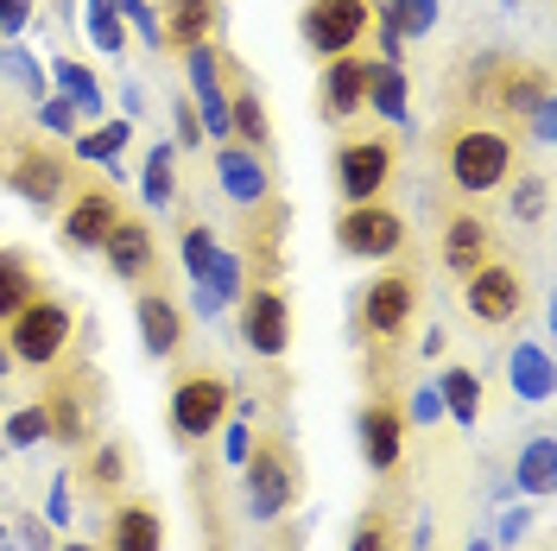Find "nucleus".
I'll return each instance as SVG.
<instances>
[{
	"mask_svg": "<svg viewBox=\"0 0 557 551\" xmlns=\"http://www.w3.org/2000/svg\"><path fill=\"white\" fill-rule=\"evenodd\" d=\"M139 197H146L152 209H165L177 197V146L159 139V146L146 152V166H139Z\"/></svg>",
	"mask_w": 557,
	"mask_h": 551,
	"instance_id": "36",
	"label": "nucleus"
},
{
	"mask_svg": "<svg viewBox=\"0 0 557 551\" xmlns=\"http://www.w3.org/2000/svg\"><path fill=\"white\" fill-rule=\"evenodd\" d=\"M500 191H507V216L513 222H545V204H552V177L545 172H513Z\"/></svg>",
	"mask_w": 557,
	"mask_h": 551,
	"instance_id": "37",
	"label": "nucleus"
},
{
	"mask_svg": "<svg viewBox=\"0 0 557 551\" xmlns=\"http://www.w3.org/2000/svg\"><path fill=\"white\" fill-rule=\"evenodd\" d=\"M336 247L355 260H393L406 247V216L386 204H343L336 216Z\"/></svg>",
	"mask_w": 557,
	"mask_h": 551,
	"instance_id": "12",
	"label": "nucleus"
},
{
	"mask_svg": "<svg viewBox=\"0 0 557 551\" xmlns=\"http://www.w3.org/2000/svg\"><path fill=\"white\" fill-rule=\"evenodd\" d=\"M462 305H469V317L482 330H500V323H513L525 310V273L513 260H482L475 273L462 279Z\"/></svg>",
	"mask_w": 557,
	"mask_h": 551,
	"instance_id": "11",
	"label": "nucleus"
},
{
	"mask_svg": "<svg viewBox=\"0 0 557 551\" xmlns=\"http://www.w3.org/2000/svg\"><path fill=\"white\" fill-rule=\"evenodd\" d=\"M513 488L532 494V501H552V488H557V444L552 438H532V444L520 450V463H513Z\"/></svg>",
	"mask_w": 557,
	"mask_h": 551,
	"instance_id": "31",
	"label": "nucleus"
},
{
	"mask_svg": "<svg viewBox=\"0 0 557 551\" xmlns=\"http://www.w3.org/2000/svg\"><path fill=\"white\" fill-rule=\"evenodd\" d=\"M0 177H7V191L26 197L38 216H58L64 197H70V184H76L70 159L58 152V146H45V139H13L7 159H0Z\"/></svg>",
	"mask_w": 557,
	"mask_h": 551,
	"instance_id": "8",
	"label": "nucleus"
},
{
	"mask_svg": "<svg viewBox=\"0 0 557 551\" xmlns=\"http://www.w3.org/2000/svg\"><path fill=\"white\" fill-rule=\"evenodd\" d=\"M437 418H444L437 387H412V425H437Z\"/></svg>",
	"mask_w": 557,
	"mask_h": 551,
	"instance_id": "47",
	"label": "nucleus"
},
{
	"mask_svg": "<svg viewBox=\"0 0 557 551\" xmlns=\"http://www.w3.org/2000/svg\"><path fill=\"white\" fill-rule=\"evenodd\" d=\"M70 514H76V507H70V482L58 476V482H51V494H45V519H58V526H64Z\"/></svg>",
	"mask_w": 557,
	"mask_h": 551,
	"instance_id": "48",
	"label": "nucleus"
},
{
	"mask_svg": "<svg viewBox=\"0 0 557 551\" xmlns=\"http://www.w3.org/2000/svg\"><path fill=\"white\" fill-rule=\"evenodd\" d=\"M513 172H520V139L507 134V127L462 121V127L444 134V177L462 197H494Z\"/></svg>",
	"mask_w": 557,
	"mask_h": 551,
	"instance_id": "2",
	"label": "nucleus"
},
{
	"mask_svg": "<svg viewBox=\"0 0 557 551\" xmlns=\"http://www.w3.org/2000/svg\"><path fill=\"white\" fill-rule=\"evenodd\" d=\"M437 400H444V418L475 425V418H482V375H475V368H444V375H437Z\"/></svg>",
	"mask_w": 557,
	"mask_h": 551,
	"instance_id": "34",
	"label": "nucleus"
},
{
	"mask_svg": "<svg viewBox=\"0 0 557 551\" xmlns=\"http://www.w3.org/2000/svg\"><path fill=\"white\" fill-rule=\"evenodd\" d=\"M247 444H253V431H247V418H222V450H228V463H242Z\"/></svg>",
	"mask_w": 557,
	"mask_h": 551,
	"instance_id": "46",
	"label": "nucleus"
},
{
	"mask_svg": "<svg viewBox=\"0 0 557 551\" xmlns=\"http://www.w3.org/2000/svg\"><path fill=\"white\" fill-rule=\"evenodd\" d=\"M102 406H108V380L96 362L64 355L58 368H45V393H38V413H45V438L64 450H89L102 438Z\"/></svg>",
	"mask_w": 557,
	"mask_h": 551,
	"instance_id": "1",
	"label": "nucleus"
},
{
	"mask_svg": "<svg viewBox=\"0 0 557 551\" xmlns=\"http://www.w3.org/2000/svg\"><path fill=\"white\" fill-rule=\"evenodd\" d=\"M33 114H38V134H58V139H76L83 134V114H76V102L70 96H45V102H33Z\"/></svg>",
	"mask_w": 557,
	"mask_h": 551,
	"instance_id": "41",
	"label": "nucleus"
},
{
	"mask_svg": "<svg viewBox=\"0 0 557 551\" xmlns=\"http://www.w3.org/2000/svg\"><path fill=\"white\" fill-rule=\"evenodd\" d=\"M469 551H494V546H487V539H475V546H469Z\"/></svg>",
	"mask_w": 557,
	"mask_h": 551,
	"instance_id": "54",
	"label": "nucleus"
},
{
	"mask_svg": "<svg viewBox=\"0 0 557 551\" xmlns=\"http://www.w3.org/2000/svg\"><path fill=\"white\" fill-rule=\"evenodd\" d=\"M51 551H102V546H83V539H70V546H51Z\"/></svg>",
	"mask_w": 557,
	"mask_h": 551,
	"instance_id": "53",
	"label": "nucleus"
},
{
	"mask_svg": "<svg viewBox=\"0 0 557 551\" xmlns=\"http://www.w3.org/2000/svg\"><path fill=\"white\" fill-rule=\"evenodd\" d=\"M361 456H368V469L374 476H393L399 469V456H406V413L393 406V400H374V406H361Z\"/></svg>",
	"mask_w": 557,
	"mask_h": 551,
	"instance_id": "21",
	"label": "nucleus"
},
{
	"mask_svg": "<svg viewBox=\"0 0 557 551\" xmlns=\"http://www.w3.org/2000/svg\"><path fill=\"white\" fill-rule=\"evenodd\" d=\"M437 260L456 279H469L482 260H494V229H487L475 209H456L450 222H444V235H437Z\"/></svg>",
	"mask_w": 557,
	"mask_h": 551,
	"instance_id": "23",
	"label": "nucleus"
},
{
	"mask_svg": "<svg viewBox=\"0 0 557 551\" xmlns=\"http://www.w3.org/2000/svg\"><path fill=\"white\" fill-rule=\"evenodd\" d=\"M83 33H89V45L108 51V58L127 51V26H121V13H114L108 0H89V7H83Z\"/></svg>",
	"mask_w": 557,
	"mask_h": 551,
	"instance_id": "39",
	"label": "nucleus"
},
{
	"mask_svg": "<svg viewBox=\"0 0 557 551\" xmlns=\"http://www.w3.org/2000/svg\"><path fill=\"white\" fill-rule=\"evenodd\" d=\"M507 7H520V0H507Z\"/></svg>",
	"mask_w": 557,
	"mask_h": 551,
	"instance_id": "56",
	"label": "nucleus"
},
{
	"mask_svg": "<svg viewBox=\"0 0 557 551\" xmlns=\"http://www.w3.org/2000/svg\"><path fill=\"white\" fill-rule=\"evenodd\" d=\"M102 260H108V273L121 279V285H146V279L159 273V242H152V222L121 209V222L108 229V242H102Z\"/></svg>",
	"mask_w": 557,
	"mask_h": 551,
	"instance_id": "17",
	"label": "nucleus"
},
{
	"mask_svg": "<svg viewBox=\"0 0 557 551\" xmlns=\"http://www.w3.org/2000/svg\"><path fill=\"white\" fill-rule=\"evenodd\" d=\"M134 323H139V348L152 362H172L177 348H184V305H177L165 285H139Z\"/></svg>",
	"mask_w": 557,
	"mask_h": 551,
	"instance_id": "18",
	"label": "nucleus"
},
{
	"mask_svg": "<svg viewBox=\"0 0 557 551\" xmlns=\"http://www.w3.org/2000/svg\"><path fill=\"white\" fill-rule=\"evenodd\" d=\"M121 222V197L114 184H70L64 209H58V235H64L76 254H102L108 229Z\"/></svg>",
	"mask_w": 557,
	"mask_h": 551,
	"instance_id": "13",
	"label": "nucleus"
},
{
	"mask_svg": "<svg viewBox=\"0 0 557 551\" xmlns=\"http://www.w3.org/2000/svg\"><path fill=\"white\" fill-rule=\"evenodd\" d=\"M228 134L253 146V152H267L273 146V114H267V96H260V83L247 76V64L228 51Z\"/></svg>",
	"mask_w": 557,
	"mask_h": 551,
	"instance_id": "20",
	"label": "nucleus"
},
{
	"mask_svg": "<svg viewBox=\"0 0 557 551\" xmlns=\"http://www.w3.org/2000/svg\"><path fill=\"white\" fill-rule=\"evenodd\" d=\"M38 292H45V285H38L33 254H26V247H0V323L20 305H33Z\"/></svg>",
	"mask_w": 557,
	"mask_h": 551,
	"instance_id": "30",
	"label": "nucleus"
},
{
	"mask_svg": "<svg viewBox=\"0 0 557 551\" xmlns=\"http://www.w3.org/2000/svg\"><path fill=\"white\" fill-rule=\"evenodd\" d=\"M0 375H13V348H7V336H0Z\"/></svg>",
	"mask_w": 557,
	"mask_h": 551,
	"instance_id": "52",
	"label": "nucleus"
},
{
	"mask_svg": "<svg viewBox=\"0 0 557 551\" xmlns=\"http://www.w3.org/2000/svg\"><path fill=\"white\" fill-rule=\"evenodd\" d=\"M507 387H513V400H525V406H545L552 400V355L539 343H525L507 355Z\"/></svg>",
	"mask_w": 557,
	"mask_h": 551,
	"instance_id": "29",
	"label": "nucleus"
},
{
	"mask_svg": "<svg viewBox=\"0 0 557 551\" xmlns=\"http://www.w3.org/2000/svg\"><path fill=\"white\" fill-rule=\"evenodd\" d=\"M368 26H374V0H305V13H298V38L317 64L355 51Z\"/></svg>",
	"mask_w": 557,
	"mask_h": 551,
	"instance_id": "10",
	"label": "nucleus"
},
{
	"mask_svg": "<svg viewBox=\"0 0 557 551\" xmlns=\"http://www.w3.org/2000/svg\"><path fill=\"white\" fill-rule=\"evenodd\" d=\"M305 546V532H298V526H285V519H278V532H273V546L267 551H298Z\"/></svg>",
	"mask_w": 557,
	"mask_h": 551,
	"instance_id": "50",
	"label": "nucleus"
},
{
	"mask_svg": "<svg viewBox=\"0 0 557 551\" xmlns=\"http://www.w3.org/2000/svg\"><path fill=\"white\" fill-rule=\"evenodd\" d=\"M127 476H134V450L121 444V438H96V444H89V456H83V482L96 488V494H102V501H114V494H121V488H127Z\"/></svg>",
	"mask_w": 557,
	"mask_h": 551,
	"instance_id": "26",
	"label": "nucleus"
},
{
	"mask_svg": "<svg viewBox=\"0 0 557 551\" xmlns=\"http://www.w3.org/2000/svg\"><path fill=\"white\" fill-rule=\"evenodd\" d=\"M348 551H399V519L386 514V507H368L348 526Z\"/></svg>",
	"mask_w": 557,
	"mask_h": 551,
	"instance_id": "38",
	"label": "nucleus"
},
{
	"mask_svg": "<svg viewBox=\"0 0 557 551\" xmlns=\"http://www.w3.org/2000/svg\"><path fill=\"white\" fill-rule=\"evenodd\" d=\"M20 532H26V546H33V551H51V532H45V526H38V519H26V526H20Z\"/></svg>",
	"mask_w": 557,
	"mask_h": 551,
	"instance_id": "51",
	"label": "nucleus"
},
{
	"mask_svg": "<svg viewBox=\"0 0 557 551\" xmlns=\"http://www.w3.org/2000/svg\"><path fill=\"white\" fill-rule=\"evenodd\" d=\"M7 444H13V450L45 444V413H38V406H20V413L7 418Z\"/></svg>",
	"mask_w": 557,
	"mask_h": 551,
	"instance_id": "43",
	"label": "nucleus"
},
{
	"mask_svg": "<svg viewBox=\"0 0 557 551\" xmlns=\"http://www.w3.org/2000/svg\"><path fill=\"white\" fill-rule=\"evenodd\" d=\"M0 83L20 96V102H45L51 83H45V64H38L26 45H0Z\"/></svg>",
	"mask_w": 557,
	"mask_h": 551,
	"instance_id": "33",
	"label": "nucleus"
},
{
	"mask_svg": "<svg viewBox=\"0 0 557 551\" xmlns=\"http://www.w3.org/2000/svg\"><path fill=\"white\" fill-rule=\"evenodd\" d=\"M469 96L494 114H513V121H532L539 108L552 102V76L532 58H475L469 70Z\"/></svg>",
	"mask_w": 557,
	"mask_h": 551,
	"instance_id": "7",
	"label": "nucleus"
},
{
	"mask_svg": "<svg viewBox=\"0 0 557 551\" xmlns=\"http://www.w3.org/2000/svg\"><path fill=\"white\" fill-rule=\"evenodd\" d=\"M172 127H177V146H203V121H197V102L190 96L172 102Z\"/></svg>",
	"mask_w": 557,
	"mask_h": 551,
	"instance_id": "44",
	"label": "nucleus"
},
{
	"mask_svg": "<svg viewBox=\"0 0 557 551\" xmlns=\"http://www.w3.org/2000/svg\"><path fill=\"white\" fill-rule=\"evenodd\" d=\"M0 546H7V526H0Z\"/></svg>",
	"mask_w": 557,
	"mask_h": 551,
	"instance_id": "55",
	"label": "nucleus"
},
{
	"mask_svg": "<svg viewBox=\"0 0 557 551\" xmlns=\"http://www.w3.org/2000/svg\"><path fill=\"white\" fill-rule=\"evenodd\" d=\"M108 7H114V13H121V26H134L152 51H165V45H159V13H152L146 0H108Z\"/></svg>",
	"mask_w": 557,
	"mask_h": 551,
	"instance_id": "42",
	"label": "nucleus"
},
{
	"mask_svg": "<svg viewBox=\"0 0 557 551\" xmlns=\"http://www.w3.org/2000/svg\"><path fill=\"white\" fill-rule=\"evenodd\" d=\"M235 310H242V343L260 362H278L292 348V305H285L278 285H247L242 298H235Z\"/></svg>",
	"mask_w": 557,
	"mask_h": 551,
	"instance_id": "14",
	"label": "nucleus"
},
{
	"mask_svg": "<svg viewBox=\"0 0 557 551\" xmlns=\"http://www.w3.org/2000/svg\"><path fill=\"white\" fill-rule=\"evenodd\" d=\"M70 146H76V159H83V166H108V172H114V159L134 146V121L121 114V121H102V127H83Z\"/></svg>",
	"mask_w": 557,
	"mask_h": 551,
	"instance_id": "32",
	"label": "nucleus"
},
{
	"mask_svg": "<svg viewBox=\"0 0 557 551\" xmlns=\"http://www.w3.org/2000/svg\"><path fill=\"white\" fill-rule=\"evenodd\" d=\"M247 292V273H242V254H228V247H215V260H209V273L197 279V310H228L235 298Z\"/></svg>",
	"mask_w": 557,
	"mask_h": 551,
	"instance_id": "28",
	"label": "nucleus"
},
{
	"mask_svg": "<svg viewBox=\"0 0 557 551\" xmlns=\"http://www.w3.org/2000/svg\"><path fill=\"white\" fill-rule=\"evenodd\" d=\"M285 222H292V209L267 197V204L247 209V267H253V285H278V267H285Z\"/></svg>",
	"mask_w": 557,
	"mask_h": 551,
	"instance_id": "19",
	"label": "nucleus"
},
{
	"mask_svg": "<svg viewBox=\"0 0 557 551\" xmlns=\"http://www.w3.org/2000/svg\"><path fill=\"white\" fill-rule=\"evenodd\" d=\"M215 184H222V197H228V204H242V209L278 197L267 152H253V146H242V139H222V146H215Z\"/></svg>",
	"mask_w": 557,
	"mask_h": 551,
	"instance_id": "16",
	"label": "nucleus"
},
{
	"mask_svg": "<svg viewBox=\"0 0 557 551\" xmlns=\"http://www.w3.org/2000/svg\"><path fill=\"white\" fill-rule=\"evenodd\" d=\"M418 298H424L418 267H386V273H374L368 285H361V298H355V330H361L374 348H393L406 330H412Z\"/></svg>",
	"mask_w": 557,
	"mask_h": 551,
	"instance_id": "6",
	"label": "nucleus"
},
{
	"mask_svg": "<svg viewBox=\"0 0 557 551\" xmlns=\"http://www.w3.org/2000/svg\"><path fill=\"white\" fill-rule=\"evenodd\" d=\"M525 526H532V507H507V514H500V546H513Z\"/></svg>",
	"mask_w": 557,
	"mask_h": 551,
	"instance_id": "49",
	"label": "nucleus"
},
{
	"mask_svg": "<svg viewBox=\"0 0 557 551\" xmlns=\"http://www.w3.org/2000/svg\"><path fill=\"white\" fill-rule=\"evenodd\" d=\"M330 172H336V197L343 204H381L386 184H393V139L386 134H343Z\"/></svg>",
	"mask_w": 557,
	"mask_h": 551,
	"instance_id": "9",
	"label": "nucleus"
},
{
	"mask_svg": "<svg viewBox=\"0 0 557 551\" xmlns=\"http://www.w3.org/2000/svg\"><path fill=\"white\" fill-rule=\"evenodd\" d=\"M368 108H374L381 121H393V127L412 121V83H406V64L368 58Z\"/></svg>",
	"mask_w": 557,
	"mask_h": 551,
	"instance_id": "25",
	"label": "nucleus"
},
{
	"mask_svg": "<svg viewBox=\"0 0 557 551\" xmlns=\"http://www.w3.org/2000/svg\"><path fill=\"white\" fill-rule=\"evenodd\" d=\"M235 413V387L228 375H215V368H190V375L172 380V400H165V425H172V438L184 450H203L215 431H222V418Z\"/></svg>",
	"mask_w": 557,
	"mask_h": 551,
	"instance_id": "5",
	"label": "nucleus"
},
{
	"mask_svg": "<svg viewBox=\"0 0 557 551\" xmlns=\"http://www.w3.org/2000/svg\"><path fill=\"white\" fill-rule=\"evenodd\" d=\"M242 488H247V514L260 519V526H278V519L298 507V494H305V469H298V450L292 438H278V431H260L242 456Z\"/></svg>",
	"mask_w": 557,
	"mask_h": 551,
	"instance_id": "3",
	"label": "nucleus"
},
{
	"mask_svg": "<svg viewBox=\"0 0 557 551\" xmlns=\"http://www.w3.org/2000/svg\"><path fill=\"white\" fill-rule=\"evenodd\" d=\"M7 348H13V368H58L70 348H76V310L58 292H38L33 305H20L7 323Z\"/></svg>",
	"mask_w": 557,
	"mask_h": 551,
	"instance_id": "4",
	"label": "nucleus"
},
{
	"mask_svg": "<svg viewBox=\"0 0 557 551\" xmlns=\"http://www.w3.org/2000/svg\"><path fill=\"white\" fill-rule=\"evenodd\" d=\"M374 13H381L386 33L406 45V38L437 33V13H444V7H437V0H374Z\"/></svg>",
	"mask_w": 557,
	"mask_h": 551,
	"instance_id": "35",
	"label": "nucleus"
},
{
	"mask_svg": "<svg viewBox=\"0 0 557 551\" xmlns=\"http://www.w3.org/2000/svg\"><path fill=\"white\" fill-rule=\"evenodd\" d=\"M222 33V0H165L159 13V45L165 51H197Z\"/></svg>",
	"mask_w": 557,
	"mask_h": 551,
	"instance_id": "22",
	"label": "nucleus"
},
{
	"mask_svg": "<svg viewBox=\"0 0 557 551\" xmlns=\"http://www.w3.org/2000/svg\"><path fill=\"white\" fill-rule=\"evenodd\" d=\"M45 83H51L58 96H70L76 114H102V108H108V89L96 83V70L76 64V58H51V64H45Z\"/></svg>",
	"mask_w": 557,
	"mask_h": 551,
	"instance_id": "27",
	"label": "nucleus"
},
{
	"mask_svg": "<svg viewBox=\"0 0 557 551\" xmlns=\"http://www.w3.org/2000/svg\"><path fill=\"white\" fill-rule=\"evenodd\" d=\"M361 108H368V58H361V51H343V58L323 64L317 114H323L330 127H348V121H361Z\"/></svg>",
	"mask_w": 557,
	"mask_h": 551,
	"instance_id": "15",
	"label": "nucleus"
},
{
	"mask_svg": "<svg viewBox=\"0 0 557 551\" xmlns=\"http://www.w3.org/2000/svg\"><path fill=\"white\" fill-rule=\"evenodd\" d=\"M33 0H0V38H20L26 26H33Z\"/></svg>",
	"mask_w": 557,
	"mask_h": 551,
	"instance_id": "45",
	"label": "nucleus"
},
{
	"mask_svg": "<svg viewBox=\"0 0 557 551\" xmlns=\"http://www.w3.org/2000/svg\"><path fill=\"white\" fill-rule=\"evenodd\" d=\"M215 229H203V222H184V235H177V254H184V273H190V285L209 273V260H215Z\"/></svg>",
	"mask_w": 557,
	"mask_h": 551,
	"instance_id": "40",
	"label": "nucleus"
},
{
	"mask_svg": "<svg viewBox=\"0 0 557 551\" xmlns=\"http://www.w3.org/2000/svg\"><path fill=\"white\" fill-rule=\"evenodd\" d=\"M102 551H165V519L152 501H114V514H108V532H102Z\"/></svg>",
	"mask_w": 557,
	"mask_h": 551,
	"instance_id": "24",
	"label": "nucleus"
}]
</instances>
